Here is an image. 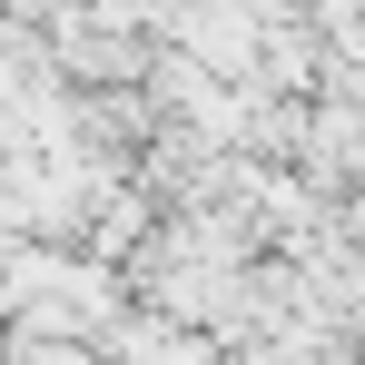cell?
Instances as JSON below:
<instances>
[{
  "label": "cell",
  "mask_w": 365,
  "mask_h": 365,
  "mask_svg": "<svg viewBox=\"0 0 365 365\" xmlns=\"http://www.w3.org/2000/svg\"><path fill=\"white\" fill-rule=\"evenodd\" d=\"M109 365H227V356H217L207 326L158 316V306H128L119 326H109Z\"/></svg>",
  "instance_id": "cell-1"
}]
</instances>
